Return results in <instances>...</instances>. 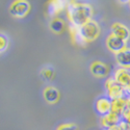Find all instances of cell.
Returning <instances> with one entry per match:
<instances>
[{
    "instance_id": "1",
    "label": "cell",
    "mask_w": 130,
    "mask_h": 130,
    "mask_svg": "<svg viewBox=\"0 0 130 130\" xmlns=\"http://www.w3.org/2000/svg\"><path fill=\"white\" fill-rule=\"evenodd\" d=\"M67 16L71 25L79 28L92 20L93 7L90 4L70 0L67 4Z\"/></svg>"
},
{
    "instance_id": "2",
    "label": "cell",
    "mask_w": 130,
    "mask_h": 130,
    "mask_svg": "<svg viewBox=\"0 0 130 130\" xmlns=\"http://www.w3.org/2000/svg\"><path fill=\"white\" fill-rule=\"evenodd\" d=\"M79 34L82 37V39L86 42H93L95 41L100 35V27L99 24L96 22V21H89L88 23H85L84 25H82L81 27L78 28Z\"/></svg>"
},
{
    "instance_id": "3",
    "label": "cell",
    "mask_w": 130,
    "mask_h": 130,
    "mask_svg": "<svg viewBox=\"0 0 130 130\" xmlns=\"http://www.w3.org/2000/svg\"><path fill=\"white\" fill-rule=\"evenodd\" d=\"M104 85H105V89H106L107 97L110 100L124 97V95H125V89H124V86L121 85L119 82H117L113 77H108L105 80Z\"/></svg>"
},
{
    "instance_id": "4",
    "label": "cell",
    "mask_w": 130,
    "mask_h": 130,
    "mask_svg": "<svg viewBox=\"0 0 130 130\" xmlns=\"http://www.w3.org/2000/svg\"><path fill=\"white\" fill-rule=\"evenodd\" d=\"M30 12V3L27 0H15L9 6V14L15 18H24Z\"/></svg>"
},
{
    "instance_id": "5",
    "label": "cell",
    "mask_w": 130,
    "mask_h": 130,
    "mask_svg": "<svg viewBox=\"0 0 130 130\" xmlns=\"http://www.w3.org/2000/svg\"><path fill=\"white\" fill-rule=\"evenodd\" d=\"M106 47L110 52L117 54L126 48V42H124L122 39L118 38L111 34L106 39Z\"/></svg>"
},
{
    "instance_id": "6",
    "label": "cell",
    "mask_w": 130,
    "mask_h": 130,
    "mask_svg": "<svg viewBox=\"0 0 130 130\" xmlns=\"http://www.w3.org/2000/svg\"><path fill=\"white\" fill-rule=\"evenodd\" d=\"M91 73L97 78H105L109 74V67L103 61L95 60L90 66Z\"/></svg>"
},
{
    "instance_id": "7",
    "label": "cell",
    "mask_w": 130,
    "mask_h": 130,
    "mask_svg": "<svg viewBox=\"0 0 130 130\" xmlns=\"http://www.w3.org/2000/svg\"><path fill=\"white\" fill-rule=\"evenodd\" d=\"M122 120V117L119 116L115 112H109L104 117H101L100 119V125L103 129H108L113 126H118V124L120 123V121Z\"/></svg>"
},
{
    "instance_id": "8",
    "label": "cell",
    "mask_w": 130,
    "mask_h": 130,
    "mask_svg": "<svg viewBox=\"0 0 130 130\" xmlns=\"http://www.w3.org/2000/svg\"><path fill=\"white\" fill-rule=\"evenodd\" d=\"M111 109V100L108 97H100L96 101V110L101 117L106 116L110 112Z\"/></svg>"
},
{
    "instance_id": "9",
    "label": "cell",
    "mask_w": 130,
    "mask_h": 130,
    "mask_svg": "<svg viewBox=\"0 0 130 130\" xmlns=\"http://www.w3.org/2000/svg\"><path fill=\"white\" fill-rule=\"evenodd\" d=\"M115 56L119 68L130 70V48L126 47L124 50L115 54Z\"/></svg>"
},
{
    "instance_id": "10",
    "label": "cell",
    "mask_w": 130,
    "mask_h": 130,
    "mask_svg": "<svg viewBox=\"0 0 130 130\" xmlns=\"http://www.w3.org/2000/svg\"><path fill=\"white\" fill-rule=\"evenodd\" d=\"M111 34L118 38L122 39L126 43L130 39V30L128 29V27H126L124 24L119 22L113 23L111 25Z\"/></svg>"
},
{
    "instance_id": "11",
    "label": "cell",
    "mask_w": 130,
    "mask_h": 130,
    "mask_svg": "<svg viewBox=\"0 0 130 130\" xmlns=\"http://www.w3.org/2000/svg\"><path fill=\"white\" fill-rule=\"evenodd\" d=\"M43 97L48 104H55L60 98V93L55 86H47L43 92Z\"/></svg>"
},
{
    "instance_id": "12",
    "label": "cell",
    "mask_w": 130,
    "mask_h": 130,
    "mask_svg": "<svg viewBox=\"0 0 130 130\" xmlns=\"http://www.w3.org/2000/svg\"><path fill=\"white\" fill-rule=\"evenodd\" d=\"M68 2H69L68 0H50L47 6V9H48L47 12L49 16L53 17L57 15L58 13H60L64 7H67Z\"/></svg>"
},
{
    "instance_id": "13",
    "label": "cell",
    "mask_w": 130,
    "mask_h": 130,
    "mask_svg": "<svg viewBox=\"0 0 130 130\" xmlns=\"http://www.w3.org/2000/svg\"><path fill=\"white\" fill-rule=\"evenodd\" d=\"M113 78L117 82H119L124 88L130 83V71L123 68H118L115 71Z\"/></svg>"
},
{
    "instance_id": "14",
    "label": "cell",
    "mask_w": 130,
    "mask_h": 130,
    "mask_svg": "<svg viewBox=\"0 0 130 130\" xmlns=\"http://www.w3.org/2000/svg\"><path fill=\"white\" fill-rule=\"evenodd\" d=\"M126 108V98L121 97V98H117L111 100V112H115L119 116H121L124 109Z\"/></svg>"
},
{
    "instance_id": "15",
    "label": "cell",
    "mask_w": 130,
    "mask_h": 130,
    "mask_svg": "<svg viewBox=\"0 0 130 130\" xmlns=\"http://www.w3.org/2000/svg\"><path fill=\"white\" fill-rule=\"evenodd\" d=\"M70 34H71V38H72V41L74 44H76V45H79V46H85L88 43H86L82 37L80 36L79 34V30L77 27H75V26H72L70 27Z\"/></svg>"
},
{
    "instance_id": "16",
    "label": "cell",
    "mask_w": 130,
    "mask_h": 130,
    "mask_svg": "<svg viewBox=\"0 0 130 130\" xmlns=\"http://www.w3.org/2000/svg\"><path fill=\"white\" fill-rule=\"evenodd\" d=\"M50 29L54 34H61L64 29V22L59 18H53L50 22Z\"/></svg>"
},
{
    "instance_id": "17",
    "label": "cell",
    "mask_w": 130,
    "mask_h": 130,
    "mask_svg": "<svg viewBox=\"0 0 130 130\" xmlns=\"http://www.w3.org/2000/svg\"><path fill=\"white\" fill-rule=\"evenodd\" d=\"M41 75H42V77L44 78L45 80H52L54 78V76H55V73H54L53 69L51 68H45V69H43L42 72H41Z\"/></svg>"
},
{
    "instance_id": "18",
    "label": "cell",
    "mask_w": 130,
    "mask_h": 130,
    "mask_svg": "<svg viewBox=\"0 0 130 130\" xmlns=\"http://www.w3.org/2000/svg\"><path fill=\"white\" fill-rule=\"evenodd\" d=\"M55 130H78V127L74 123H63L57 126Z\"/></svg>"
},
{
    "instance_id": "19",
    "label": "cell",
    "mask_w": 130,
    "mask_h": 130,
    "mask_svg": "<svg viewBox=\"0 0 130 130\" xmlns=\"http://www.w3.org/2000/svg\"><path fill=\"white\" fill-rule=\"evenodd\" d=\"M7 46H8V41H7V39H6L3 35H0V53L3 52V51H5L6 48H7Z\"/></svg>"
},
{
    "instance_id": "20",
    "label": "cell",
    "mask_w": 130,
    "mask_h": 130,
    "mask_svg": "<svg viewBox=\"0 0 130 130\" xmlns=\"http://www.w3.org/2000/svg\"><path fill=\"white\" fill-rule=\"evenodd\" d=\"M121 117H122V119H123L124 121H126V122L130 125V110H128L127 108H125L124 111H123L122 115H121Z\"/></svg>"
},
{
    "instance_id": "21",
    "label": "cell",
    "mask_w": 130,
    "mask_h": 130,
    "mask_svg": "<svg viewBox=\"0 0 130 130\" xmlns=\"http://www.w3.org/2000/svg\"><path fill=\"white\" fill-rule=\"evenodd\" d=\"M118 126H119V128H121L122 130H128V129H129V127H130V125H129L126 121H124L123 119L120 121V123L118 124Z\"/></svg>"
},
{
    "instance_id": "22",
    "label": "cell",
    "mask_w": 130,
    "mask_h": 130,
    "mask_svg": "<svg viewBox=\"0 0 130 130\" xmlns=\"http://www.w3.org/2000/svg\"><path fill=\"white\" fill-rule=\"evenodd\" d=\"M126 108L128 110H130V97L126 98Z\"/></svg>"
},
{
    "instance_id": "23",
    "label": "cell",
    "mask_w": 130,
    "mask_h": 130,
    "mask_svg": "<svg viewBox=\"0 0 130 130\" xmlns=\"http://www.w3.org/2000/svg\"><path fill=\"white\" fill-rule=\"evenodd\" d=\"M106 130H122V129L119 128V126H113V127H110V128H108Z\"/></svg>"
},
{
    "instance_id": "24",
    "label": "cell",
    "mask_w": 130,
    "mask_h": 130,
    "mask_svg": "<svg viewBox=\"0 0 130 130\" xmlns=\"http://www.w3.org/2000/svg\"><path fill=\"white\" fill-rule=\"evenodd\" d=\"M119 2H121V3H129L130 2V0H118Z\"/></svg>"
},
{
    "instance_id": "25",
    "label": "cell",
    "mask_w": 130,
    "mask_h": 130,
    "mask_svg": "<svg viewBox=\"0 0 130 130\" xmlns=\"http://www.w3.org/2000/svg\"><path fill=\"white\" fill-rule=\"evenodd\" d=\"M129 6H130V2H129Z\"/></svg>"
},
{
    "instance_id": "26",
    "label": "cell",
    "mask_w": 130,
    "mask_h": 130,
    "mask_svg": "<svg viewBox=\"0 0 130 130\" xmlns=\"http://www.w3.org/2000/svg\"><path fill=\"white\" fill-rule=\"evenodd\" d=\"M128 130H130V127H129V129H128Z\"/></svg>"
},
{
    "instance_id": "27",
    "label": "cell",
    "mask_w": 130,
    "mask_h": 130,
    "mask_svg": "<svg viewBox=\"0 0 130 130\" xmlns=\"http://www.w3.org/2000/svg\"><path fill=\"white\" fill-rule=\"evenodd\" d=\"M103 130H106V129H103Z\"/></svg>"
}]
</instances>
